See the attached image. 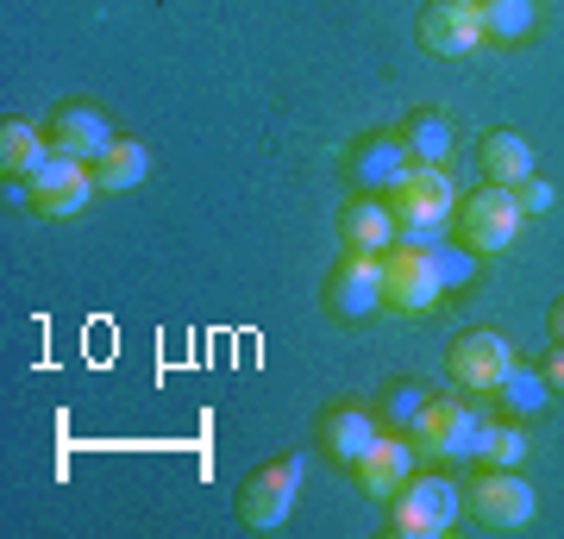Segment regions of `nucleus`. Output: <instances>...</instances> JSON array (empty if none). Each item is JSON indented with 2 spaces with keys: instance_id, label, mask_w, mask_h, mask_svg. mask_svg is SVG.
I'll use <instances>...</instances> for the list:
<instances>
[{
  "instance_id": "13",
  "label": "nucleus",
  "mask_w": 564,
  "mask_h": 539,
  "mask_svg": "<svg viewBox=\"0 0 564 539\" xmlns=\"http://www.w3.org/2000/svg\"><path fill=\"white\" fill-rule=\"evenodd\" d=\"M414 459H421V452H414V440H408V433H377V440H370V452L351 464V477H358L364 496L389 502L408 477H414Z\"/></svg>"
},
{
  "instance_id": "16",
  "label": "nucleus",
  "mask_w": 564,
  "mask_h": 539,
  "mask_svg": "<svg viewBox=\"0 0 564 539\" xmlns=\"http://www.w3.org/2000/svg\"><path fill=\"white\" fill-rule=\"evenodd\" d=\"M477 163H484V176L496 182V188H514V182L533 176V144H527L521 132L496 126V132H484V139H477Z\"/></svg>"
},
{
  "instance_id": "19",
  "label": "nucleus",
  "mask_w": 564,
  "mask_h": 539,
  "mask_svg": "<svg viewBox=\"0 0 564 539\" xmlns=\"http://www.w3.org/2000/svg\"><path fill=\"white\" fill-rule=\"evenodd\" d=\"M496 401H502L514 420H533L552 408V382H545V370H527V364H514L502 382H496Z\"/></svg>"
},
{
  "instance_id": "7",
  "label": "nucleus",
  "mask_w": 564,
  "mask_h": 539,
  "mask_svg": "<svg viewBox=\"0 0 564 539\" xmlns=\"http://www.w3.org/2000/svg\"><path fill=\"white\" fill-rule=\"evenodd\" d=\"M445 370H452L464 396H496V382L514 370V345L502 333H489V326H470V333L445 345Z\"/></svg>"
},
{
  "instance_id": "14",
  "label": "nucleus",
  "mask_w": 564,
  "mask_h": 539,
  "mask_svg": "<svg viewBox=\"0 0 564 539\" xmlns=\"http://www.w3.org/2000/svg\"><path fill=\"white\" fill-rule=\"evenodd\" d=\"M421 44L433 57H470L477 44H484V20H477V7L470 0H433L421 13Z\"/></svg>"
},
{
  "instance_id": "29",
  "label": "nucleus",
  "mask_w": 564,
  "mask_h": 539,
  "mask_svg": "<svg viewBox=\"0 0 564 539\" xmlns=\"http://www.w3.org/2000/svg\"><path fill=\"white\" fill-rule=\"evenodd\" d=\"M470 7H477V0H470Z\"/></svg>"
},
{
  "instance_id": "11",
  "label": "nucleus",
  "mask_w": 564,
  "mask_h": 539,
  "mask_svg": "<svg viewBox=\"0 0 564 539\" xmlns=\"http://www.w3.org/2000/svg\"><path fill=\"white\" fill-rule=\"evenodd\" d=\"M408 170H414V151L402 132H370L364 144H351V182L364 195H395Z\"/></svg>"
},
{
  "instance_id": "24",
  "label": "nucleus",
  "mask_w": 564,
  "mask_h": 539,
  "mask_svg": "<svg viewBox=\"0 0 564 539\" xmlns=\"http://www.w3.org/2000/svg\"><path fill=\"white\" fill-rule=\"evenodd\" d=\"M426 401H433V389H421V382H389L383 389V427L389 433H414V420H421Z\"/></svg>"
},
{
  "instance_id": "17",
  "label": "nucleus",
  "mask_w": 564,
  "mask_h": 539,
  "mask_svg": "<svg viewBox=\"0 0 564 539\" xmlns=\"http://www.w3.org/2000/svg\"><path fill=\"white\" fill-rule=\"evenodd\" d=\"M345 251H389L395 245V207L389 201H351L339 214Z\"/></svg>"
},
{
  "instance_id": "3",
  "label": "nucleus",
  "mask_w": 564,
  "mask_h": 539,
  "mask_svg": "<svg viewBox=\"0 0 564 539\" xmlns=\"http://www.w3.org/2000/svg\"><path fill=\"white\" fill-rule=\"evenodd\" d=\"M20 182H25V207H32L39 220H76L82 207L101 195V188H95V170L82 158H69V151H57V144H51L44 163Z\"/></svg>"
},
{
  "instance_id": "20",
  "label": "nucleus",
  "mask_w": 564,
  "mask_h": 539,
  "mask_svg": "<svg viewBox=\"0 0 564 539\" xmlns=\"http://www.w3.org/2000/svg\"><path fill=\"white\" fill-rule=\"evenodd\" d=\"M402 139H408V151H414V163H452V126H445V114H433V107L408 114Z\"/></svg>"
},
{
  "instance_id": "28",
  "label": "nucleus",
  "mask_w": 564,
  "mask_h": 539,
  "mask_svg": "<svg viewBox=\"0 0 564 539\" xmlns=\"http://www.w3.org/2000/svg\"><path fill=\"white\" fill-rule=\"evenodd\" d=\"M545 333H552V339H558V345H564V295H558V301H552V308H545Z\"/></svg>"
},
{
  "instance_id": "1",
  "label": "nucleus",
  "mask_w": 564,
  "mask_h": 539,
  "mask_svg": "<svg viewBox=\"0 0 564 539\" xmlns=\"http://www.w3.org/2000/svg\"><path fill=\"white\" fill-rule=\"evenodd\" d=\"M458 201L464 195H458V182H452L445 163H414L402 176V188L389 195V207H395V239L433 251L445 220H458Z\"/></svg>"
},
{
  "instance_id": "27",
  "label": "nucleus",
  "mask_w": 564,
  "mask_h": 539,
  "mask_svg": "<svg viewBox=\"0 0 564 539\" xmlns=\"http://www.w3.org/2000/svg\"><path fill=\"white\" fill-rule=\"evenodd\" d=\"M540 370H545V382H552V396H558V389H564V345L558 339H552V352H545Z\"/></svg>"
},
{
  "instance_id": "8",
  "label": "nucleus",
  "mask_w": 564,
  "mask_h": 539,
  "mask_svg": "<svg viewBox=\"0 0 564 539\" xmlns=\"http://www.w3.org/2000/svg\"><path fill=\"white\" fill-rule=\"evenodd\" d=\"M445 295V282L433 277V258L421 245H389L383 251V308L389 314H433Z\"/></svg>"
},
{
  "instance_id": "26",
  "label": "nucleus",
  "mask_w": 564,
  "mask_h": 539,
  "mask_svg": "<svg viewBox=\"0 0 564 539\" xmlns=\"http://www.w3.org/2000/svg\"><path fill=\"white\" fill-rule=\"evenodd\" d=\"M514 201H521V214L533 220V214H545V207H552V182H540V176L514 182Z\"/></svg>"
},
{
  "instance_id": "10",
  "label": "nucleus",
  "mask_w": 564,
  "mask_h": 539,
  "mask_svg": "<svg viewBox=\"0 0 564 539\" xmlns=\"http://www.w3.org/2000/svg\"><path fill=\"white\" fill-rule=\"evenodd\" d=\"M326 308L339 320H370L383 308V251H345L326 277Z\"/></svg>"
},
{
  "instance_id": "6",
  "label": "nucleus",
  "mask_w": 564,
  "mask_h": 539,
  "mask_svg": "<svg viewBox=\"0 0 564 539\" xmlns=\"http://www.w3.org/2000/svg\"><path fill=\"white\" fill-rule=\"evenodd\" d=\"M521 226H527V214H521V201H514V188L484 182V188H470V195L458 201V233H464V245H470L477 258L514 251Z\"/></svg>"
},
{
  "instance_id": "12",
  "label": "nucleus",
  "mask_w": 564,
  "mask_h": 539,
  "mask_svg": "<svg viewBox=\"0 0 564 539\" xmlns=\"http://www.w3.org/2000/svg\"><path fill=\"white\" fill-rule=\"evenodd\" d=\"M44 139L57 144V151H69V158L95 163L120 132L107 126L101 107H88V100H57V107H51V126H44Z\"/></svg>"
},
{
  "instance_id": "22",
  "label": "nucleus",
  "mask_w": 564,
  "mask_h": 539,
  "mask_svg": "<svg viewBox=\"0 0 564 539\" xmlns=\"http://www.w3.org/2000/svg\"><path fill=\"white\" fill-rule=\"evenodd\" d=\"M477 20H484V39H527L540 13H533V0H477Z\"/></svg>"
},
{
  "instance_id": "18",
  "label": "nucleus",
  "mask_w": 564,
  "mask_h": 539,
  "mask_svg": "<svg viewBox=\"0 0 564 539\" xmlns=\"http://www.w3.org/2000/svg\"><path fill=\"white\" fill-rule=\"evenodd\" d=\"M88 170H95V188H101V195H120V188H139V182L151 176V151H144L139 139H113Z\"/></svg>"
},
{
  "instance_id": "23",
  "label": "nucleus",
  "mask_w": 564,
  "mask_h": 539,
  "mask_svg": "<svg viewBox=\"0 0 564 539\" xmlns=\"http://www.w3.org/2000/svg\"><path fill=\"white\" fill-rule=\"evenodd\" d=\"M533 452L521 433V420H489L484 445H477V464H502V471H521V459Z\"/></svg>"
},
{
  "instance_id": "21",
  "label": "nucleus",
  "mask_w": 564,
  "mask_h": 539,
  "mask_svg": "<svg viewBox=\"0 0 564 539\" xmlns=\"http://www.w3.org/2000/svg\"><path fill=\"white\" fill-rule=\"evenodd\" d=\"M51 151V139H39L25 120H0V170L7 176H32Z\"/></svg>"
},
{
  "instance_id": "2",
  "label": "nucleus",
  "mask_w": 564,
  "mask_h": 539,
  "mask_svg": "<svg viewBox=\"0 0 564 539\" xmlns=\"http://www.w3.org/2000/svg\"><path fill=\"white\" fill-rule=\"evenodd\" d=\"M484 433H489V414L477 401H464V389H458V396L426 401L408 440H414V452H426V459H477Z\"/></svg>"
},
{
  "instance_id": "5",
  "label": "nucleus",
  "mask_w": 564,
  "mask_h": 539,
  "mask_svg": "<svg viewBox=\"0 0 564 539\" xmlns=\"http://www.w3.org/2000/svg\"><path fill=\"white\" fill-rule=\"evenodd\" d=\"M295 496H302V452H282V459L258 464L239 483V527L245 533H276L289 508H295Z\"/></svg>"
},
{
  "instance_id": "4",
  "label": "nucleus",
  "mask_w": 564,
  "mask_h": 539,
  "mask_svg": "<svg viewBox=\"0 0 564 539\" xmlns=\"http://www.w3.org/2000/svg\"><path fill=\"white\" fill-rule=\"evenodd\" d=\"M464 515V489L452 477H408L389 496V533L395 539H440Z\"/></svg>"
},
{
  "instance_id": "25",
  "label": "nucleus",
  "mask_w": 564,
  "mask_h": 539,
  "mask_svg": "<svg viewBox=\"0 0 564 539\" xmlns=\"http://www.w3.org/2000/svg\"><path fill=\"white\" fill-rule=\"evenodd\" d=\"M426 258H433V277L445 282V289H464V282H477V251H470V245H433V251H426Z\"/></svg>"
},
{
  "instance_id": "15",
  "label": "nucleus",
  "mask_w": 564,
  "mask_h": 539,
  "mask_svg": "<svg viewBox=\"0 0 564 539\" xmlns=\"http://www.w3.org/2000/svg\"><path fill=\"white\" fill-rule=\"evenodd\" d=\"M377 433H383V427H377V414H364V408H351V401H339V408H326V414H321V452L333 464H345V471L370 452V440H377Z\"/></svg>"
},
{
  "instance_id": "9",
  "label": "nucleus",
  "mask_w": 564,
  "mask_h": 539,
  "mask_svg": "<svg viewBox=\"0 0 564 539\" xmlns=\"http://www.w3.org/2000/svg\"><path fill=\"white\" fill-rule=\"evenodd\" d=\"M464 508L484 520L489 533H514V527H527V520H533L540 496H533V489H527L514 471H502V464H484V471H477V483L464 489Z\"/></svg>"
}]
</instances>
